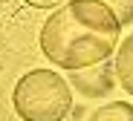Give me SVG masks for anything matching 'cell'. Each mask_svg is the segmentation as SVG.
I'll use <instances>...</instances> for the list:
<instances>
[{
	"label": "cell",
	"mask_w": 133,
	"mask_h": 121,
	"mask_svg": "<svg viewBox=\"0 0 133 121\" xmlns=\"http://www.w3.org/2000/svg\"><path fill=\"white\" fill-rule=\"evenodd\" d=\"M87 121H133V104H127V101H110L104 107H96Z\"/></svg>",
	"instance_id": "4"
},
{
	"label": "cell",
	"mask_w": 133,
	"mask_h": 121,
	"mask_svg": "<svg viewBox=\"0 0 133 121\" xmlns=\"http://www.w3.org/2000/svg\"><path fill=\"white\" fill-rule=\"evenodd\" d=\"M98 3H104L110 12H113L122 26H130L133 23V0H98Z\"/></svg>",
	"instance_id": "5"
},
{
	"label": "cell",
	"mask_w": 133,
	"mask_h": 121,
	"mask_svg": "<svg viewBox=\"0 0 133 121\" xmlns=\"http://www.w3.org/2000/svg\"><path fill=\"white\" fill-rule=\"evenodd\" d=\"M23 3H29V6H35V9H52V6L64 3V0H23Z\"/></svg>",
	"instance_id": "6"
},
{
	"label": "cell",
	"mask_w": 133,
	"mask_h": 121,
	"mask_svg": "<svg viewBox=\"0 0 133 121\" xmlns=\"http://www.w3.org/2000/svg\"><path fill=\"white\" fill-rule=\"evenodd\" d=\"M116 81L127 95H133V35L122 40L116 52Z\"/></svg>",
	"instance_id": "3"
},
{
	"label": "cell",
	"mask_w": 133,
	"mask_h": 121,
	"mask_svg": "<svg viewBox=\"0 0 133 121\" xmlns=\"http://www.w3.org/2000/svg\"><path fill=\"white\" fill-rule=\"evenodd\" d=\"M122 23L98 0H70L55 9L41 29V49L66 72L104 63L119 43Z\"/></svg>",
	"instance_id": "1"
},
{
	"label": "cell",
	"mask_w": 133,
	"mask_h": 121,
	"mask_svg": "<svg viewBox=\"0 0 133 121\" xmlns=\"http://www.w3.org/2000/svg\"><path fill=\"white\" fill-rule=\"evenodd\" d=\"M12 107L20 121H64L72 110V92L58 72L32 69L15 84Z\"/></svg>",
	"instance_id": "2"
}]
</instances>
